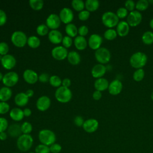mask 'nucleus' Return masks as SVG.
Here are the masks:
<instances>
[{
	"label": "nucleus",
	"mask_w": 153,
	"mask_h": 153,
	"mask_svg": "<svg viewBox=\"0 0 153 153\" xmlns=\"http://www.w3.org/2000/svg\"><path fill=\"white\" fill-rule=\"evenodd\" d=\"M148 61V57L143 52L138 51L133 54L130 58V65L137 69H142Z\"/></svg>",
	"instance_id": "1"
},
{
	"label": "nucleus",
	"mask_w": 153,
	"mask_h": 153,
	"mask_svg": "<svg viewBox=\"0 0 153 153\" xmlns=\"http://www.w3.org/2000/svg\"><path fill=\"white\" fill-rule=\"evenodd\" d=\"M33 139L31 135L22 134L17 140V146L18 149L22 152L29 151L32 146Z\"/></svg>",
	"instance_id": "2"
},
{
	"label": "nucleus",
	"mask_w": 153,
	"mask_h": 153,
	"mask_svg": "<svg viewBox=\"0 0 153 153\" xmlns=\"http://www.w3.org/2000/svg\"><path fill=\"white\" fill-rule=\"evenodd\" d=\"M56 100L62 103L69 102L72 97V93L69 88L60 86L58 87L54 93Z\"/></svg>",
	"instance_id": "3"
},
{
	"label": "nucleus",
	"mask_w": 153,
	"mask_h": 153,
	"mask_svg": "<svg viewBox=\"0 0 153 153\" xmlns=\"http://www.w3.org/2000/svg\"><path fill=\"white\" fill-rule=\"evenodd\" d=\"M38 139L41 144L50 146L55 143L56 137L55 133L49 129H42L38 133Z\"/></svg>",
	"instance_id": "4"
},
{
	"label": "nucleus",
	"mask_w": 153,
	"mask_h": 153,
	"mask_svg": "<svg viewBox=\"0 0 153 153\" xmlns=\"http://www.w3.org/2000/svg\"><path fill=\"white\" fill-rule=\"evenodd\" d=\"M102 22L104 26L111 29L117 26L120 21L116 13L112 11H106L102 16Z\"/></svg>",
	"instance_id": "5"
},
{
	"label": "nucleus",
	"mask_w": 153,
	"mask_h": 153,
	"mask_svg": "<svg viewBox=\"0 0 153 153\" xmlns=\"http://www.w3.org/2000/svg\"><path fill=\"white\" fill-rule=\"evenodd\" d=\"M11 41L16 47L22 48L27 44V37L26 33L23 31L16 30L12 33Z\"/></svg>",
	"instance_id": "6"
},
{
	"label": "nucleus",
	"mask_w": 153,
	"mask_h": 153,
	"mask_svg": "<svg viewBox=\"0 0 153 153\" xmlns=\"http://www.w3.org/2000/svg\"><path fill=\"white\" fill-rule=\"evenodd\" d=\"M94 56L96 60L102 65L108 63L111 57L109 50L105 47H100L96 50Z\"/></svg>",
	"instance_id": "7"
},
{
	"label": "nucleus",
	"mask_w": 153,
	"mask_h": 153,
	"mask_svg": "<svg viewBox=\"0 0 153 153\" xmlns=\"http://www.w3.org/2000/svg\"><path fill=\"white\" fill-rule=\"evenodd\" d=\"M19 76L18 74L14 71H11L6 73L2 78L3 84L7 87L14 86L19 81Z\"/></svg>",
	"instance_id": "8"
},
{
	"label": "nucleus",
	"mask_w": 153,
	"mask_h": 153,
	"mask_svg": "<svg viewBox=\"0 0 153 153\" xmlns=\"http://www.w3.org/2000/svg\"><path fill=\"white\" fill-rule=\"evenodd\" d=\"M142 20V14L137 10H134L129 13V14L127 16L126 22L130 26L136 27L141 23Z\"/></svg>",
	"instance_id": "9"
},
{
	"label": "nucleus",
	"mask_w": 153,
	"mask_h": 153,
	"mask_svg": "<svg viewBox=\"0 0 153 153\" xmlns=\"http://www.w3.org/2000/svg\"><path fill=\"white\" fill-rule=\"evenodd\" d=\"M68 51L67 48L62 45H58L54 47L51 50L52 57L57 60H63L67 58Z\"/></svg>",
	"instance_id": "10"
},
{
	"label": "nucleus",
	"mask_w": 153,
	"mask_h": 153,
	"mask_svg": "<svg viewBox=\"0 0 153 153\" xmlns=\"http://www.w3.org/2000/svg\"><path fill=\"white\" fill-rule=\"evenodd\" d=\"M61 22L59 16L56 14L52 13L47 17L45 21V25L49 29H51V30H55L59 27Z\"/></svg>",
	"instance_id": "11"
},
{
	"label": "nucleus",
	"mask_w": 153,
	"mask_h": 153,
	"mask_svg": "<svg viewBox=\"0 0 153 153\" xmlns=\"http://www.w3.org/2000/svg\"><path fill=\"white\" fill-rule=\"evenodd\" d=\"M59 16L61 22L66 25L71 23L74 17L72 10L68 7L63 8L60 11Z\"/></svg>",
	"instance_id": "12"
},
{
	"label": "nucleus",
	"mask_w": 153,
	"mask_h": 153,
	"mask_svg": "<svg viewBox=\"0 0 153 153\" xmlns=\"http://www.w3.org/2000/svg\"><path fill=\"white\" fill-rule=\"evenodd\" d=\"M1 65L5 69H12L16 65V59L12 54H7L4 56L1 60Z\"/></svg>",
	"instance_id": "13"
},
{
	"label": "nucleus",
	"mask_w": 153,
	"mask_h": 153,
	"mask_svg": "<svg viewBox=\"0 0 153 153\" xmlns=\"http://www.w3.org/2000/svg\"><path fill=\"white\" fill-rule=\"evenodd\" d=\"M102 41V38L100 35L97 33H93L88 38V45L91 49L97 50L100 48Z\"/></svg>",
	"instance_id": "14"
},
{
	"label": "nucleus",
	"mask_w": 153,
	"mask_h": 153,
	"mask_svg": "<svg viewBox=\"0 0 153 153\" xmlns=\"http://www.w3.org/2000/svg\"><path fill=\"white\" fill-rule=\"evenodd\" d=\"M51 105V100L47 96H42L39 97L36 102V108L40 111H47Z\"/></svg>",
	"instance_id": "15"
},
{
	"label": "nucleus",
	"mask_w": 153,
	"mask_h": 153,
	"mask_svg": "<svg viewBox=\"0 0 153 153\" xmlns=\"http://www.w3.org/2000/svg\"><path fill=\"white\" fill-rule=\"evenodd\" d=\"M24 80L28 84H33L38 80V75L33 70L27 69H26L23 74Z\"/></svg>",
	"instance_id": "16"
},
{
	"label": "nucleus",
	"mask_w": 153,
	"mask_h": 153,
	"mask_svg": "<svg viewBox=\"0 0 153 153\" xmlns=\"http://www.w3.org/2000/svg\"><path fill=\"white\" fill-rule=\"evenodd\" d=\"M99 127V122L94 118H90L85 120L83 124L82 128L87 133H91L96 131Z\"/></svg>",
	"instance_id": "17"
},
{
	"label": "nucleus",
	"mask_w": 153,
	"mask_h": 153,
	"mask_svg": "<svg viewBox=\"0 0 153 153\" xmlns=\"http://www.w3.org/2000/svg\"><path fill=\"white\" fill-rule=\"evenodd\" d=\"M108 89L109 94L111 95H118L122 91L123 84L118 79H114L109 83Z\"/></svg>",
	"instance_id": "18"
},
{
	"label": "nucleus",
	"mask_w": 153,
	"mask_h": 153,
	"mask_svg": "<svg viewBox=\"0 0 153 153\" xmlns=\"http://www.w3.org/2000/svg\"><path fill=\"white\" fill-rule=\"evenodd\" d=\"M63 37L62 33L57 29L51 30L48 33V40L54 44H58L62 42Z\"/></svg>",
	"instance_id": "19"
},
{
	"label": "nucleus",
	"mask_w": 153,
	"mask_h": 153,
	"mask_svg": "<svg viewBox=\"0 0 153 153\" xmlns=\"http://www.w3.org/2000/svg\"><path fill=\"white\" fill-rule=\"evenodd\" d=\"M106 72V68L102 64L98 63L95 65L91 69V74L93 77L95 78H102Z\"/></svg>",
	"instance_id": "20"
},
{
	"label": "nucleus",
	"mask_w": 153,
	"mask_h": 153,
	"mask_svg": "<svg viewBox=\"0 0 153 153\" xmlns=\"http://www.w3.org/2000/svg\"><path fill=\"white\" fill-rule=\"evenodd\" d=\"M117 35L121 37L127 36L130 31V26L126 21H120L116 26Z\"/></svg>",
	"instance_id": "21"
},
{
	"label": "nucleus",
	"mask_w": 153,
	"mask_h": 153,
	"mask_svg": "<svg viewBox=\"0 0 153 153\" xmlns=\"http://www.w3.org/2000/svg\"><path fill=\"white\" fill-rule=\"evenodd\" d=\"M29 98L26 94L25 92H20L17 93L14 97V102L15 103L20 106L23 107L26 105L29 102Z\"/></svg>",
	"instance_id": "22"
},
{
	"label": "nucleus",
	"mask_w": 153,
	"mask_h": 153,
	"mask_svg": "<svg viewBox=\"0 0 153 153\" xmlns=\"http://www.w3.org/2000/svg\"><path fill=\"white\" fill-rule=\"evenodd\" d=\"M109 82L105 78H100L97 79L94 83V87L96 90L103 91L108 88Z\"/></svg>",
	"instance_id": "23"
},
{
	"label": "nucleus",
	"mask_w": 153,
	"mask_h": 153,
	"mask_svg": "<svg viewBox=\"0 0 153 153\" xmlns=\"http://www.w3.org/2000/svg\"><path fill=\"white\" fill-rule=\"evenodd\" d=\"M21 130V126L18 124L14 123L11 124L8 127V134L13 137H19L22 134Z\"/></svg>",
	"instance_id": "24"
},
{
	"label": "nucleus",
	"mask_w": 153,
	"mask_h": 153,
	"mask_svg": "<svg viewBox=\"0 0 153 153\" xmlns=\"http://www.w3.org/2000/svg\"><path fill=\"white\" fill-rule=\"evenodd\" d=\"M74 43L75 48L78 50H83L85 49L88 45V42L85 37L79 35L76 36L74 38Z\"/></svg>",
	"instance_id": "25"
},
{
	"label": "nucleus",
	"mask_w": 153,
	"mask_h": 153,
	"mask_svg": "<svg viewBox=\"0 0 153 153\" xmlns=\"http://www.w3.org/2000/svg\"><path fill=\"white\" fill-rule=\"evenodd\" d=\"M10 117L15 121H20L25 117L23 111L19 108H14L10 111Z\"/></svg>",
	"instance_id": "26"
},
{
	"label": "nucleus",
	"mask_w": 153,
	"mask_h": 153,
	"mask_svg": "<svg viewBox=\"0 0 153 153\" xmlns=\"http://www.w3.org/2000/svg\"><path fill=\"white\" fill-rule=\"evenodd\" d=\"M12 91L10 87H2L0 88V102L8 101L12 96Z\"/></svg>",
	"instance_id": "27"
},
{
	"label": "nucleus",
	"mask_w": 153,
	"mask_h": 153,
	"mask_svg": "<svg viewBox=\"0 0 153 153\" xmlns=\"http://www.w3.org/2000/svg\"><path fill=\"white\" fill-rule=\"evenodd\" d=\"M67 59L71 65H76L80 63L81 56L78 52L75 51H71L68 52Z\"/></svg>",
	"instance_id": "28"
},
{
	"label": "nucleus",
	"mask_w": 153,
	"mask_h": 153,
	"mask_svg": "<svg viewBox=\"0 0 153 153\" xmlns=\"http://www.w3.org/2000/svg\"><path fill=\"white\" fill-rule=\"evenodd\" d=\"M99 7V2L97 0H87L85 2V8L90 13L96 11Z\"/></svg>",
	"instance_id": "29"
},
{
	"label": "nucleus",
	"mask_w": 153,
	"mask_h": 153,
	"mask_svg": "<svg viewBox=\"0 0 153 153\" xmlns=\"http://www.w3.org/2000/svg\"><path fill=\"white\" fill-rule=\"evenodd\" d=\"M65 32L68 36L73 38L76 37L78 34V28L74 23H69L67 24L65 26Z\"/></svg>",
	"instance_id": "30"
},
{
	"label": "nucleus",
	"mask_w": 153,
	"mask_h": 153,
	"mask_svg": "<svg viewBox=\"0 0 153 153\" xmlns=\"http://www.w3.org/2000/svg\"><path fill=\"white\" fill-rule=\"evenodd\" d=\"M27 44L30 48H36L39 47L41 44V40L38 37L35 35H32L27 38Z\"/></svg>",
	"instance_id": "31"
},
{
	"label": "nucleus",
	"mask_w": 153,
	"mask_h": 153,
	"mask_svg": "<svg viewBox=\"0 0 153 153\" xmlns=\"http://www.w3.org/2000/svg\"><path fill=\"white\" fill-rule=\"evenodd\" d=\"M142 41L146 45H151L153 43V32L146 31L142 36Z\"/></svg>",
	"instance_id": "32"
},
{
	"label": "nucleus",
	"mask_w": 153,
	"mask_h": 153,
	"mask_svg": "<svg viewBox=\"0 0 153 153\" xmlns=\"http://www.w3.org/2000/svg\"><path fill=\"white\" fill-rule=\"evenodd\" d=\"M29 4L33 10L39 11L43 8L44 1L42 0H29Z\"/></svg>",
	"instance_id": "33"
},
{
	"label": "nucleus",
	"mask_w": 153,
	"mask_h": 153,
	"mask_svg": "<svg viewBox=\"0 0 153 153\" xmlns=\"http://www.w3.org/2000/svg\"><path fill=\"white\" fill-rule=\"evenodd\" d=\"M72 8L76 11H81L85 8V2L82 0H73L71 2Z\"/></svg>",
	"instance_id": "34"
},
{
	"label": "nucleus",
	"mask_w": 153,
	"mask_h": 153,
	"mask_svg": "<svg viewBox=\"0 0 153 153\" xmlns=\"http://www.w3.org/2000/svg\"><path fill=\"white\" fill-rule=\"evenodd\" d=\"M103 36L108 41H112L117 38V31L114 29H108L105 30Z\"/></svg>",
	"instance_id": "35"
},
{
	"label": "nucleus",
	"mask_w": 153,
	"mask_h": 153,
	"mask_svg": "<svg viewBox=\"0 0 153 153\" xmlns=\"http://www.w3.org/2000/svg\"><path fill=\"white\" fill-rule=\"evenodd\" d=\"M62 80L61 79L60 76H59L58 75H53L50 77L49 82L50 85L54 87L58 88L60 87L62 85Z\"/></svg>",
	"instance_id": "36"
},
{
	"label": "nucleus",
	"mask_w": 153,
	"mask_h": 153,
	"mask_svg": "<svg viewBox=\"0 0 153 153\" xmlns=\"http://www.w3.org/2000/svg\"><path fill=\"white\" fill-rule=\"evenodd\" d=\"M149 7V1L147 0H139L136 3V8L137 11H142L146 10Z\"/></svg>",
	"instance_id": "37"
},
{
	"label": "nucleus",
	"mask_w": 153,
	"mask_h": 153,
	"mask_svg": "<svg viewBox=\"0 0 153 153\" xmlns=\"http://www.w3.org/2000/svg\"><path fill=\"white\" fill-rule=\"evenodd\" d=\"M36 33L40 36H45L49 32V28L45 24L39 25L36 29Z\"/></svg>",
	"instance_id": "38"
},
{
	"label": "nucleus",
	"mask_w": 153,
	"mask_h": 153,
	"mask_svg": "<svg viewBox=\"0 0 153 153\" xmlns=\"http://www.w3.org/2000/svg\"><path fill=\"white\" fill-rule=\"evenodd\" d=\"M144 76H145V72L143 68L138 69L134 72L133 75V78L135 81L139 82L143 79Z\"/></svg>",
	"instance_id": "39"
},
{
	"label": "nucleus",
	"mask_w": 153,
	"mask_h": 153,
	"mask_svg": "<svg viewBox=\"0 0 153 153\" xmlns=\"http://www.w3.org/2000/svg\"><path fill=\"white\" fill-rule=\"evenodd\" d=\"M21 130L23 134H29L32 131V126L29 122L25 121L21 125Z\"/></svg>",
	"instance_id": "40"
},
{
	"label": "nucleus",
	"mask_w": 153,
	"mask_h": 153,
	"mask_svg": "<svg viewBox=\"0 0 153 153\" xmlns=\"http://www.w3.org/2000/svg\"><path fill=\"white\" fill-rule=\"evenodd\" d=\"M50 147L44 144H39L35 148V153H50Z\"/></svg>",
	"instance_id": "41"
},
{
	"label": "nucleus",
	"mask_w": 153,
	"mask_h": 153,
	"mask_svg": "<svg viewBox=\"0 0 153 153\" xmlns=\"http://www.w3.org/2000/svg\"><path fill=\"white\" fill-rule=\"evenodd\" d=\"M116 14L118 19H124L128 16V11L125 7H120L117 10Z\"/></svg>",
	"instance_id": "42"
},
{
	"label": "nucleus",
	"mask_w": 153,
	"mask_h": 153,
	"mask_svg": "<svg viewBox=\"0 0 153 153\" xmlns=\"http://www.w3.org/2000/svg\"><path fill=\"white\" fill-rule=\"evenodd\" d=\"M62 43V46H63L66 48H69L73 43L72 38L71 37L68 36V35L65 36L63 37Z\"/></svg>",
	"instance_id": "43"
},
{
	"label": "nucleus",
	"mask_w": 153,
	"mask_h": 153,
	"mask_svg": "<svg viewBox=\"0 0 153 153\" xmlns=\"http://www.w3.org/2000/svg\"><path fill=\"white\" fill-rule=\"evenodd\" d=\"M9 51V46L5 42H0V54L2 56L8 54Z\"/></svg>",
	"instance_id": "44"
},
{
	"label": "nucleus",
	"mask_w": 153,
	"mask_h": 153,
	"mask_svg": "<svg viewBox=\"0 0 153 153\" xmlns=\"http://www.w3.org/2000/svg\"><path fill=\"white\" fill-rule=\"evenodd\" d=\"M9 104L6 102H0V114H5L10 111Z\"/></svg>",
	"instance_id": "45"
},
{
	"label": "nucleus",
	"mask_w": 153,
	"mask_h": 153,
	"mask_svg": "<svg viewBox=\"0 0 153 153\" xmlns=\"http://www.w3.org/2000/svg\"><path fill=\"white\" fill-rule=\"evenodd\" d=\"M8 127V122L4 117H0V133L5 131Z\"/></svg>",
	"instance_id": "46"
},
{
	"label": "nucleus",
	"mask_w": 153,
	"mask_h": 153,
	"mask_svg": "<svg viewBox=\"0 0 153 153\" xmlns=\"http://www.w3.org/2000/svg\"><path fill=\"white\" fill-rule=\"evenodd\" d=\"M124 6L128 11L131 12L134 11L136 8V3L132 0H127L125 2Z\"/></svg>",
	"instance_id": "47"
},
{
	"label": "nucleus",
	"mask_w": 153,
	"mask_h": 153,
	"mask_svg": "<svg viewBox=\"0 0 153 153\" xmlns=\"http://www.w3.org/2000/svg\"><path fill=\"white\" fill-rule=\"evenodd\" d=\"M90 15V13L88 11H87L86 10H84L79 12L78 16V18L80 20L85 21L89 18Z\"/></svg>",
	"instance_id": "48"
},
{
	"label": "nucleus",
	"mask_w": 153,
	"mask_h": 153,
	"mask_svg": "<svg viewBox=\"0 0 153 153\" xmlns=\"http://www.w3.org/2000/svg\"><path fill=\"white\" fill-rule=\"evenodd\" d=\"M62 146L56 143H54L50 146V150L52 153H59L62 151Z\"/></svg>",
	"instance_id": "49"
},
{
	"label": "nucleus",
	"mask_w": 153,
	"mask_h": 153,
	"mask_svg": "<svg viewBox=\"0 0 153 153\" xmlns=\"http://www.w3.org/2000/svg\"><path fill=\"white\" fill-rule=\"evenodd\" d=\"M88 33V28L85 25H82L78 28V33L79 36H85Z\"/></svg>",
	"instance_id": "50"
},
{
	"label": "nucleus",
	"mask_w": 153,
	"mask_h": 153,
	"mask_svg": "<svg viewBox=\"0 0 153 153\" xmlns=\"http://www.w3.org/2000/svg\"><path fill=\"white\" fill-rule=\"evenodd\" d=\"M7 16L5 12L3 10L0 9V26L4 25L7 22Z\"/></svg>",
	"instance_id": "51"
},
{
	"label": "nucleus",
	"mask_w": 153,
	"mask_h": 153,
	"mask_svg": "<svg viewBox=\"0 0 153 153\" xmlns=\"http://www.w3.org/2000/svg\"><path fill=\"white\" fill-rule=\"evenodd\" d=\"M84 121H85L84 120L83 118L79 115L76 116L74 120V122L75 124L78 127H81V126L82 127Z\"/></svg>",
	"instance_id": "52"
},
{
	"label": "nucleus",
	"mask_w": 153,
	"mask_h": 153,
	"mask_svg": "<svg viewBox=\"0 0 153 153\" xmlns=\"http://www.w3.org/2000/svg\"><path fill=\"white\" fill-rule=\"evenodd\" d=\"M50 76L47 73H42L41 74H40L39 75H38V80L43 83L47 82L48 81H49L50 79Z\"/></svg>",
	"instance_id": "53"
},
{
	"label": "nucleus",
	"mask_w": 153,
	"mask_h": 153,
	"mask_svg": "<svg viewBox=\"0 0 153 153\" xmlns=\"http://www.w3.org/2000/svg\"><path fill=\"white\" fill-rule=\"evenodd\" d=\"M102 92L100 91H97V90H95L92 94V97L93 98V99H94L95 100H99L101 99L102 97Z\"/></svg>",
	"instance_id": "54"
},
{
	"label": "nucleus",
	"mask_w": 153,
	"mask_h": 153,
	"mask_svg": "<svg viewBox=\"0 0 153 153\" xmlns=\"http://www.w3.org/2000/svg\"><path fill=\"white\" fill-rule=\"evenodd\" d=\"M71 79H70L69 78H64V79L62 80V86H63V87L69 88V86L71 85Z\"/></svg>",
	"instance_id": "55"
},
{
	"label": "nucleus",
	"mask_w": 153,
	"mask_h": 153,
	"mask_svg": "<svg viewBox=\"0 0 153 153\" xmlns=\"http://www.w3.org/2000/svg\"><path fill=\"white\" fill-rule=\"evenodd\" d=\"M23 114L25 117H29L32 114V111L29 108H26L23 110Z\"/></svg>",
	"instance_id": "56"
},
{
	"label": "nucleus",
	"mask_w": 153,
	"mask_h": 153,
	"mask_svg": "<svg viewBox=\"0 0 153 153\" xmlns=\"http://www.w3.org/2000/svg\"><path fill=\"white\" fill-rule=\"evenodd\" d=\"M25 93H26V94L28 96V97L30 98V97H32L33 96V94H34V91H33V90H32V89H28V90H26V91L25 92Z\"/></svg>",
	"instance_id": "57"
},
{
	"label": "nucleus",
	"mask_w": 153,
	"mask_h": 153,
	"mask_svg": "<svg viewBox=\"0 0 153 153\" xmlns=\"http://www.w3.org/2000/svg\"><path fill=\"white\" fill-rule=\"evenodd\" d=\"M7 138V134L6 132L4 131V132H1L0 133V140H5Z\"/></svg>",
	"instance_id": "58"
},
{
	"label": "nucleus",
	"mask_w": 153,
	"mask_h": 153,
	"mask_svg": "<svg viewBox=\"0 0 153 153\" xmlns=\"http://www.w3.org/2000/svg\"><path fill=\"white\" fill-rule=\"evenodd\" d=\"M149 26L151 29H153V18L149 22Z\"/></svg>",
	"instance_id": "59"
},
{
	"label": "nucleus",
	"mask_w": 153,
	"mask_h": 153,
	"mask_svg": "<svg viewBox=\"0 0 153 153\" xmlns=\"http://www.w3.org/2000/svg\"><path fill=\"white\" fill-rule=\"evenodd\" d=\"M3 76H4V75H2V73L0 72V81L2 80Z\"/></svg>",
	"instance_id": "60"
},
{
	"label": "nucleus",
	"mask_w": 153,
	"mask_h": 153,
	"mask_svg": "<svg viewBox=\"0 0 153 153\" xmlns=\"http://www.w3.org/2000/svg\"><path fill=\"white\" fill-rule=\"evenodd\" d=\"M151 98L152 100H153V91L152 92V93H151Z\"/></svg>",
	"instance_id": "61"
},
{
	"label": "nucleus",
	"mask_w": 153,
	"mask_h": 153,
	"mask_svg": "<svg viewBox=\"0 0 153 153\" xmlns=\"http://www.w3.org/2000/svg\"><path fill=\"white\" fill-rule=\"evenodd\" d=\"M2 55H1L0 54V61L1 60V59H2Z\"/></svg>",
	"instance_id": "62"
},
{
	"label": "nucleus",
	"mask_w": 153,
	"mask_h": 153,
	"mask_svg": "<svg viewBox=\"0 0 153 153\" xmlns=\"http://www.w3.org/2000/svg\"><path fill=\"white\" fill-rule=\"evenodd\" d=\"M29 153H35V152H29Z\"/></svg>",
	"instance_id": "63"
},
{
	"label": "nucleus",
	"mask_w": 153,
	"mask_h": 153,
	"mask_svg": "<svg viewBox=\"0 0 153 153\" xmlns=\"http://www.w3.org/2000/svg\"><path fill=\"white\" fill-rule=\"evenodd\" d=\"M14 153H18V152H14Z\"/></svg>",
	"instance_id": "64"
}]
</instances>
